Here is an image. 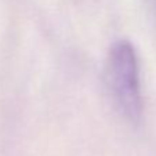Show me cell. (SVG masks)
I'll return each instance as SVG.
<instances>
[{"label":"cell","mask_w":156,"mask_h":156,"mask_svg":"<svg viewBox=\"0 0 156 156\" xmlns=\"http://www.w3.org/2000/svg\"><path fill=\"white\" fill-rule=\"evenodd\" d=\"M105 82L113 102L127 120L137 123L142 113L138 59L129 41H118L109 50L105 64Z\"/></svg>","instance_id":"cell-1"},{"label":"cell","mask_w":156,"mask_h":156,"mask_svg":"<svg viewBox=\"0 0 156 156\" xmlns=\"http://www.w3.org/2000/svg\"><path fill=\"white\" fill-rule=\"evenodd\" d=\"M147 4H148L149 11L152 12V14L155 15V18H156V0H147Z\"/></svg>","instance_id":"cell-2"}]
</instances>
